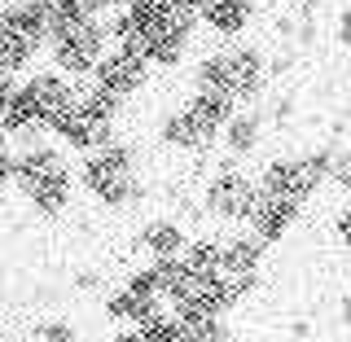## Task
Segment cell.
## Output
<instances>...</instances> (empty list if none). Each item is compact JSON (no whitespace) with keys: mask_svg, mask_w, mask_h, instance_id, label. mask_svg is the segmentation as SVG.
Segmentation results:
<instances>
[{"mask_svg":"<svg viewBox=\"0 0 351 342\" xmlns=\"http://www.w3.org/2000/svg\"><path fill=\"white\" fill-rule=\"evenodd\" d=\"M119 9H123V0H84V14H88V18H101V22L114 18Z\"/></svg>","mask_w":351,"mask_h":342,"instance_id":"28","label":"cell"},{"mask_svg":"<svg viewBox=\"0 0 351 342\" xmlns=\"http://www.w3.org/2000/svg\"><path fill=\"white\" fill-rule=\"evenodd\" d=\"M14 189L27 197L36 215H62L75 197V171L62 145H49V141L14 145Z\"/></svg>","mask_w":351,"mask_h":342,"instance_id":"1","label":"cell"},{"mask_svg":"<svg viewBox=\"0 0 351 342\" xmlns=\"http://www.w3.org/2000/svg\"><path fill=\"white\" fill-rule=\"evenodd\" d=\"M329 180H334L338 189H347V193H351V145L334 154V175H329Z\"/></svg>","mask_w":351,"mask_h":342,"instance_id":"27","label":"cell"},{"mask_svg":"<svg viewBox=\"0 0 351 342\" xmlns=\"http://www.w3.org/2000/svg\"><path fill=\"white\" fill-rule=\"evenodd\" d=\"M219 141V132L202 127L189 110H171V114H162L158 123V145H167L176 154H206Z\"/></svg>","mask_w":351,"mask_h":342,"instance_id":"11","label":"cell"},{"mask_svg":"<svg viewBox=\"0 0 351 342\" xmlns=\"http://www.w3.org/2000/svg\"><path fill=\"white\" fill-rule=\"evenodd\" d=\"M250 233H255L263 246H272V241H281L290 233L294 224H299V202H290V197H277V193H263L255 197V211H250Z\"/></svg>","mask_w":351,"mask_h":342,"instance_id":"10","label":"cell"},{"mask_svg":"<svg viewBox=\"0 0 351 342\" xmlns=\"http://www.w3.org/2000/svg\"><path fill=\"white\" fill-rule=\"evenodd\" d=\"M31 342H80V334H75V325H71V321L53 316V321H40V325H36Z\"/></svg>","mask_w":351,"mask_h":342,"instance_id":"26","label":"cell"},{"mask_svg":"<svg viewBox=\"0 0 351 342\" xmlns=\"http://www.w3.org/2000/svg\"><path fill=\"white\" fill-rule=\"evenodd\" d=\"M141 329V338L145 342H184V329H180V316L176 312H167V307H162V312H154L145 325H136Z\"/></svg>","mask_w":351,"mask_h":342,"instance_id":"24","label":"cell"},{"mask_svg":"<svg viewBox=\"0 0 351 342\" xmlns=\"http://www.w3.org/2000/svg\"><path fill=\"white\" fill-rule=\"evenodd\" d=\"M149 71H154L149 58H136V53H123V49H106L88 80L101 84L106 93H114V97H123V101H128V97H136V93H145V88H149Z\"/></svg>","mask_w":351,"mask_h":342,"instance_id":"8","label":"cell"},{"mask_svg":"<svg viewBox=\"0 0 351 342\" xmlns=\"http://www.w3.org/2000/svg\"><path fill=\"white\" fill-rule=\"evenodd\" d=\"M136 246L149 255V263H162V259H180L184 246H189V233H184L176 219H149L145 228H141Z\"/></svg>","mask_w":351,"mask_h":342,"instance_id":"15","label":"cell"},{"mask_svg":"<svg viewBox=\"0 0 351 342\" xmlns=\"http://www.w3.org/2000/svg\"><path fill=\"white\" fill-rule=\"evenodd\" d=\"M189 44H193L189 31L162 27L158 36L149 40V66H158V71H176V66H184V58H189Z\"/></svg>","mask_w":351,"mask_h":342,"instance_id":"19","label":"cell"},{"mask_svg":"<svg viewBox=\"0 0 351 342\" xmlns=\"http://www.w3.org/2000/svg\"><path fill=\"white\" fill-rule=\"evenodd\" d=\"M224 241V255H219V272L224 277H241V272H259L263 263V241L250 237H219Z\"/></svg>","mask_w":351,"mask_h":342,"instance_id":"17","label":"cell"},{"mask_svg":"<svg viewBox=\"0 0 351 342\" xmlns=\"http://www.w3.org/2000/svg\"><path fill=\"white\" fill-rule=\"evenodd\" d=\"M49 58H53V71L71 75V80H88L93 66L101 62V53L110 49V27L101 18H80L75 27L49 36Z\"/></svg>","mask_w":351,"mask_h":342,"instance_id":"4","label":"cell"},{"mask_svg":"<svg viewBox=\"0 0 351 342\" xmlns=\"http://www.w3.org/2000/svg\"><path fill=\"white\" fill-rule=\"evenodd\" d=\"M338 312H343V325L351 329V290L343 294V303H338Z\"/></svg>","mask_w":351,"mask_h":342,"instance_id":"33","label":"cell"},{"mask_svg":"<svg viewBox=\"0 0 351 342\" xmlns=\"http://www.w3.org/2000/svg\"><path fill=\"white\" fill-rule=\"evenodd\" d=\"M219 141H224L228 158H246V154H255L263 145V114H259V110H237V114L224 123V132H219Z\"/></svg>","mask_w":351,"mask_h":342,"instance_id":"16","label":"cell"},{"mask_svg":"<svg viewBox=\"0 0 351 342\" xmlns=\"http://www.w3.org/2000/svg\"><path fill=\"white\" fill-rule=\"evenodd\" d=\"M334 154H338V149L316 145V149L299 154V158H268L255 180H259V189H263V193L290 197V202H299V206H303L307 197H312V193L329 180V175H334Z\"/></svg>","mask_w":351,"mask_h":342,"instance_id":"3","label":"cell"},{"mask_svg":"<svg viewBox=\"0 0 351 342\" xmlns=\"http://www.w3.org/2000/svg\"><path fill=\"white\" fill-rule=\"evenodd\" d=\"M277 5H307V0H277Z\"/></svg>","mask_w":351,"mask_h":342,"instance_id":"34","label":"cell"},{"mask_svg":"<svg viewBox=\"0 0 351 342\" xmlns=\"http://www.w3.org/2000/svg\"><path fill=\"white\" fill-rule=\"evenodd\" d=\"M53 141H58L62 149H75V154H93V149H101L110 145V141H119V132L110 119H97V114H88V110L75 101L66 114L53 123Z\"/></svg>","mask_w":351,"mask_h":342,"instance_id":"9","label":"cell"},{"mask_svg":"<svg viewBox=\"0 0 351 342\" xmlns=\"http://www.w3.org/2000/svg\"><path fill=\"white\" fill-rule=\"evenodd\" d=\"M255 197H259V180L246 175L237 167V158H224L219 171L206 180V215H215L219 224H246L250 211H255Z\"/></svg>","mask_w":351,"mask_h":342,"instance_id":"5","label":"cell"},{"mask_svg":"<svg viewBox=\"0 0 351 342\" xmlns=\"http://www.w3.org/2000/svg\"><path fill=\"white\" fill-rule=\"evenodd\" d=\"M334 237L343 241V250H351V211H338V219H334Z\"/></svg>","mask_w":351,"mask_h":342,"instance_id":"30","label":"cell"},{"mask_svg":"<svg viewBox=\"0 0 351 342\" xmlns=\"http://www.w3.org/2000/svg\"><path fill=\"white\" fill-rule=\"evenodd\" d=\"M40 49H44V44H36V40L5 36V31H0V71H5V75H27L31 62L40 58Z\"/></svg>","mask_w":351,"mask_h":342,"instance_id":"21","label":"cell"},{"mask_svg":"<svg viewBox=\"0 0 351 342\" xmlns=\"http://www.w3.org/2000/svg\"><path fill=\"white\" fill-rule=\"evenodd\" d=\"M80 106L88 110V114H97V119H110V123H119V114H123V97L106 93V88L93 84V80L80 88Z\"/></svg>","mask_w":351,"mask_h":342,"instance_id":"23","label":"cell"},{"mask_svg":"<svg viewBox=\"0 0 351 342\" xmlns=\"http://www.w3.org/2000/svg\"><path fill=\"white\" fill-rule=\"evenodd\" d=\"M0 31H5V36H22V40L49 44L44 5H40V0H9V5H0Z\"/></svg>","mask_w":351,"mask_h":342,"instance_id":"14","label":"cell"},{"mask_svg":"<svg viewBox=\"0 0 351 342\" xmlns=\"http://www.w3.org/2000/svg\"><path fill=\"white\" fill-rule=\"evenodd\" d=\"M14 189V145L0 149V193Z\"/></svg>","mask_w":351,"mask_h":342,"instance_id":"29","label":"cell"},{"mask_svg":"<svg viewBox=\"0 0 351 342\" xmlns=\"http://www.w3.org/2000/svg\"><path fill=\"white\" fill-rule=\"evenodd\" d=\"M180 110H189V114L197 119L202 127H211V132H224V123L237 114V101L233 97H224V93H189V101H184Z\"/></svg>","mask_w":351,"mask_h":342,"instance_id":"18","label":"cell"},{"mask_svg":"<svg viewBox=\"0 0 351 342\" xmlns=\"http://www.w3.org/2000/svg\"><path fill=\"white\" fill-rule=\"evenodd\" d=\"M255 5L259 0H197V18H202V31L233 40L255 22Z\"/></svg>","mask_w":351,"mask_h":342,"instance_id":"12","label":"cell"},{"mask_svg":"<svg viewBox=\"0 0 351 342\" xmlns=\"http://www.w3.org/2000/svg\"><path fill=\"white\" fill-rule=\"evenodd\" d=\"M18 88L31 97V106L40 110V119L49 123V132H53V123H58L66 110L80 101V80H71V75L53 71V66H40V71L22 75Z\"/></svg>","mask_w":351,"mask_h":342,"instance_id":"6","label":"cell"},{"mask_svg":"<svg viewBox=\"0 0 351 342\" xmlns=\"http://www.w3.org/2000/svg\"><path fill=\"white\" fill-rule=\"evenodd\" d=\"M162 307H167V303H162L158 294H141V290H132L128 281H123V285H114V290L106 294V316H110V321H114L119 329H128V325H132V329L145 325L154 312H162Z\"/></svg>","mask_w":351,"mask_h":342,"instance_id":"13","label":"cell"},{"mask_svg":"<svg viewBox=\"0 0 351 342\" xmlns=\"http://www.w3.org/2000/svg\"><path fill=\"white\" fill-rule=\"evenodd\" d=\"M40 5H44V22H49V36H58V31L75 27L80 18H88V14H84V0H40Z\"/></svg>","mask_w":351,"mask_h":342,"instance_id":"25","label":"cell"},{"mask_svg":"<svg viewBox=\"0 0 351 342\" xmlns=\"http://www.w3.org/2000/svg\"><path fill=\"white\" fill-rule=\"evenodd\" d=\"M176 316H180L184 342H228L224 316H211V312H176Z\"/></svg>","mask_w":351,"mask_h":342,"instance_id":"22","label":"cell"},{"mask_svg":"<svg viewBox=\"0 0 351 342\" xmlns=\"http://www.w3.org/2000/svg\"><path fill=\"white\" fill-rule=\"evenodd\" d=\"M347 285H351V268H347Z\"/></svg>","mask_w":351,"mask_h":342,"instance_id":"35","label":"cell"},{"mask_svg":"<svg viewBox=\"0 0 351 342\" xmlns=\"http://www.w3.org/2000/svg\"><path fill=\"white\" fill-rule=\"evenodd\" d=\"M224 53V71H228V93H233L237 106H255L268 88V58H263L259 44H233V49H219Z\"/></svg>","mask_w":351,"mask_h":342,"instance_id":"7","label":"cell"},{"mask_svg":"<svg viewBox=\"0 0 351 342\" xmlns=\"http://www.w3.org/2000/svg\"><path fill=\"white\" fill-rule=\"evenodd\" d=\"M75 184L88 189L110 211H128V206H136L145 197V180L136 175V149L128 141H110V145L84 154Z\"/></svg>","mask_w":351,"mask_h":342,"instance_id":"2","label":"cell"},{"mask_svg":"<svg viewBox=\"0 0 351 342\" xmlns=\"http://www.w3.org/2000/svg\"><path fill=\"white\" fill-rule=\"evenodd\" d=\"M110 342H145V338H141V329H132V325H128V329H119V334L110 338Z\"/></svg>","mask_w":351,"mask_h":342,"instance_id":"32","label":"cell"},{"mask_svg":"<svg viewBox=\"0 0 351 342\" xmlns=\"http://www.w3.org/2000/svg\"><path fill=\"white\" fill-rule=\"evenodd\" d=\"M219 255H224V241L219 237H189V246H184L180 259L197 277H219Z\"/></svg>","mask_w":351,"mask_h":342,"instance_id":"20","label":"cell"},{"mask_svg":"<svg viewBox=\"0 0 351 342\" xmlns=\"http://www.w3.org/2000/svg\"><path fill=\"white\" fill-rule=\"evenodd\" d=\"M334 40L343 44V49H351V5L338 14V31H334Z\"/></svg>","mask_w":351,"mask_h":342,"instance_id":"31","label":"cell"}]
</instances>
